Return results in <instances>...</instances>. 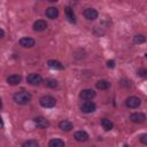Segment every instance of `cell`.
<instances>
[{
  "mask_svg": "<svg viewBox=\"0 0 147 147\" xmlns=\"http://www.w3.org/2000/svg\"><path fill=\"white\" fill-rule=\"evenodd\" d=\"M26 80H28V83L29 84H31V85H39V84H41V82H42V78H41V76L40 75H38V74H30L28 77H26Z\"/></svg>",
  "mask_w": 147,
  "mask_h": 147,
  "instance_id": "cell-5",
  "label": "cell"
},
{
  "mask_svg": "<svg viewBox=\"0 0 147 147\" xmlns=\"http://www.w3.org/2000/svg\"><path fill=\"white\" fill-rule=\"evenodd\" d=\"M140 141H141L144 145H147V133L140 136Z\"/></svg>",
  "mask_w": 147,
  "mask_h": 147,
  "instance_id": "cell-25",
  "label": "cell"
},
{
  "mask_svg": "<svg viewBox=\"0 0 147 147\" xmlns=\"http://www.w3.org/2000/svg\"><path fill=\"white\" fill-rule=\"evenodd\" d=\"M95 86H96V88H99V90H108V88L110 87V83H109L108 80H106V79H100V80L96 82Z\"/></svg>",
  "mask_w": 147,
  "mask_h": 147,
  "instance_id": "cell-17",
  "label": "cell"
},
{
  "mask_svg": "<svg viewBox=\"0 0 147 147\" xmlns=\"http://www.w3.org/2000/svg\"><path fill=\"white\" fill-rule=\"evenodd\" d=\"M84 16L88 21H94L98 17V11L95 9H93V8H86L84 10Z\"/></svg>",
  "mask_w": 147,
  "mask_h": 147,
  "instance_id": "cell-10",
  "label": "cell"
},
{
  "mask_svg": "<svg viewBox=\"0 0 147 147\" xmlns=\"http://www.w3.org/2000/svg\"><path fill=\"white\" fill-rule=\"evenodd\" d=\"M140 103H141V100L138 96H129L125 101V105L129 108H137L140 106Z\"/></svg>",
  "mask_w": 147,
  "mask_h": 147,
  "instance_id": "cell-7",
  "label": "cell"
},
{
  "mask_svg": "<svg viewBox=\"0 0 147 147\" xmlns=\"http://www.w3.org/2000/svg\"><path fill=\"white\" fill-rule=\"evenodd\" d=\"M33 122L38 129H46L48 126V121L42 116H38V117L33 118Z\"/></svg>",
  "mask_w": 147,
  "mask_h": 147,
  "instance_id": "cell-8",
  "label": "cell"
},
{
  "mask_svg": "<svg viewBox=\"0 0 147 147\" xmlns=\"http://www.w3.org/2000/svg\"><path fill=\"white\" fill-rule=\"evenodd\" d=\"M47 1H49V2H56V1H59V0H47Z\"/></svg>",
  "mask_w": 147,
  "mask_h": 147,
  "instance_id": "cell-28",
  "label": "cell"
},
{
  "mask_svg": "<svg viewBox=\"0 0 147 147\" xmlns=\"http://www.w3.org/2000/svg\"><path fill=\"white\" fill-rule=\"evenodd\" d=\"M64 11H65V16H67L68 21H69L70 23H76V17H75V14H74L72 9H71L70 7H67V8L64 9Z\"/></svg>",
  "mask_w": 147,
  "mask_h": 147,
  "instance_id": "cell-18",
  "label": "cell"
},
{
  "mask_svg": "<svg viewBox=\"0 0 147 147\" xmlns=\"http://www.w3.org/2000/svg\"><path fill=\"white\" fill-rule=\"evenodd\" d=\"M47 64H48L49 68L55 69V70H63L64 69V65L60 61H56V60H48Z\"/></svg>",
  "mask_w": 147,
  "mask_h": 147,
  "instance_id": "cell-15",
  "label": "cell"
},
{
  "mask_svg": "<svg viewBox=\"0 0 147 147\" xmlns=\"http://www.w3.org/2000/svg\"><path fill=\"white\" fill-rule=\"evenodd\" d=\"M18 44H20V46H22L24 48H31L34 46L36 41H34V39H32L30 37H23L18 40Z\"/></svg>",
  "mask_w": 147,
  "mask_h": 147,
  "instance_id": "cell-4",
  "label": "cell"
},
{
  "mask_svg": "<svg viewBox=\"0 0 147 147\" xmlns=\"http://www.w3.org/2000/svg\"><path fill=\"white\" fill-rule=\"evenodd\" d=\"M22 146H23V147H38L39 144H38L37 140H28V141L23 142Z\"/></svg>",
  "mask_w": 147,
  "mask_h": 147,
  "instance_id": "cell-23",
  "label": "cell"
},
{
  "mask_svg": "<svg viewBox=\"0 0 147 147\" xmlns=\"http://www.w3.org/2000/svg\"><path fill=\"white\" fill-rule=\"evenodd\" d=\"M22 80V76L21 75H10L7 77V83L9 85H17L20 84Z\"/></svg>",
  "mask_w": 147,
  "mask_h": 147,
  "instance_id": "cell-13",
  "label": "cell"
},
{
  "mask_svg": "<svg viewBox=\"0 0 147 147\" xmlns=\"http://www.w3.org/2000/svg\"><path fill=\"white\" fill-rule=\"evenodd\" d=\"M140 77H144V78H147V69H139L138 70V72H137Z\"/></svg>",
  "mask_w": 147,
  "mask_h": 147,
  "instance_id": "cell-24",
  "label": "cell"
},
{
  "mask_svg": "<svg viewBox=\"0 0 147 147\" xmlns=\"http://www.w3.org/2000/svg\"><path fill=\"white\" fill-rule=\"evenodd\" d=\"M74 138H75L77 141H79V142H84V141H86V140L88 139V134H87L86 131H83V130H82V131L75 132Z\"/></svg>",
  "mask_w": 147,
  "mask_h": 147,
  "instance_id": "cell-11",
  "label": "cell"
},
{
  "mask_svg": "<svg viewBox=\"0 0 147 147\" xmlns=\"http://www.w3.org/2000/svg\"><path fill=\"white\" fill-rule=\"evenodd\" d=\"M146 57H147V53H146Z\"/></svg>",
  "mask_w": 147,
  "mask_h": 147,
  "instance_id": "cell-29",
  "label": "cell"
},
{
  "mask_svg": "<svg viewBox=\"0 0 147 147\" xmlns=\"http://www.w3.org/2000/svg\"><path fill=\"white\" fill-rule=\"evenodd\" d=\"M31 100V94L26 91H18L14 94V101L17 105H28Z\"/></svg>",
  "mask_w": 147,
  "mask_h": 147,
  "instance_id": "cell-1",
  "label": "cell"
},
{
  "mask_svg": "<svg viewBox=\"0 0 147 147\" xmlns=\"http://www.w3.org/2000/svg\"><path fill=\"white\" fill-rule=\"evenodd\" d=\"M45 85L47 86V87H51V88H55L56 86H57V82L55 80V79H46L45 80Z\"/></svg>",
  "mask_w": 147,
  "mask_h": 147,
  "instance_id": "cell-22",
  "label": "cell"
},
{
  "mask_svg": "<svg viewBox=\"0 0 147 147\" xmlns=\"http://www.w3.org/2000/svg\"><path fill=\"white\" fill-rule=\"evenodd\" d=\"M47 28V23L44 20H38L33 23V30L34 31H44Z\"/></svg>",
  "mask_w": 147,
  "mask_h": 147,
  "instance_id": "cell-12",
  "label": "cell"
},
{
  "mask_svg": "<svg viewBox=\"0 0 147 147\" xmlns=\"http://www.w3.org/2000/svg\"><path fill=\"white\" fill-rule=\"evenodd\" d=\"M146 41V37L144 36V34H136L134 37H133V42L134 44H144Z\"/></svg>",
  "mask_w": 147,
  "mask_h": 147,
  "instance_id": "cell-21",
  "label": "cell"
},
{
  "mask_svg": "<svg viewBox=\"0 0 147 147\" xmlns=\"http://www.w3.org/2000/svg\"><path fill=\"white\" fill-rule=\"evenodd\" d=\"M59 127L62 130V131H65V132H69V131H71L72 130V127H74V125H72V123L70 122V121H61L60 123H59Z\"/></svg>",
  "mask_w": 147,
  "mask_h": 147,
  "instance_id": "cell-14",
  "label": "cell"
},
{
  "mask_svg": "<svg viewBox=\"0 0 147 147\" xmlns=\"http://www.w3.org/2000/svg\"><path fill=\"white\" fill-rule=\"evenodd\" d=\"M46 16L51 20H55L59 16V10L55 7H49L46 9Z\"/></svg>",
  "mask_w": 147,
  "mask_h": 147,
  "instance_id": "cell-16",
  "label": "cell"
},
{
  "mask_svg": "<svg viewBox=\"0 0 147 147\" xmlns=\"http://www.w3.org/2000/svg\"><path fill=\"white\" fill-rule=\"evenodd\" d=\"M95 109H96V105H95L94 102H91L90 100L86 101V102H84V103L80 106V110H82L84 114H91V113L95 111Z\"/></svg>",
  "mask_w": 147,
  "mask_h": 147,
  "instance_id": "cell-3",
  "label": "cell"
},
{
  "mask_svg": "<svg viewBox=\"0 0 147 147\" xmlns=\"http://www.w3.org/2000/svg\"><path fill=\"white\" fill-rule=\"evenodd\" d=\"M49 147H63L64 146V141L61 139H52L48 142Z\"/></svg>",
  "mask_w": 147,
  "mask_h": 147,
  "instance_id": "cell-20",
  "label": "cell"
},
{
  "mask_svg": "<svg viewBox=\"0 0 147 147\" xmlns=\"http://www.w3.org/2000/svg\"><path fill=\"white\" fill-rule=\"evenodd\" d=\"M107 67L110 68V69L115 68V61H114V60H109V61L107 62Z\"/></svg>",
  "mask_w": 147,
  "mask_h": 147,
  "instance_id": "cell-26",
  "label": "cell"
},
{
  "mask_svg": "<svg viewBox=\"0 0 147 147\" xmlns=\"http://www.w3.org/2000/svg\"><path fill=\"white\" fill-rule=\"evenodd\" d=\"M130 119H131L133 123L140 124V123H144V122H145L146 116H145V114H142V113H133V114H131Z\"/></svg>",
  "mask_w": 147,
  "mask_h": 147,
  "instance_id": "cell-9",
  "label": "cell"
},
{
  "mask_svg": "<svg viewBox=\"0 0 147 147\" xmlns=\"http://www.w3.org/2000/svg\"><path fill=\"white\" fill-rule=\"evenodd\" d=\"M1 37H2V38H3V37H5V31H3V30H2V29H1Z\"/></svg>",
  "mask_w": 147,
  "mask_h": 147,
  "instance_id": "cell-27",
  "label": "cell"
},
{
  "mask_svg": "<svg viewBox=\"0 0 147 147\" xmlns=\"http://www.w3.org/2000/svg\"><path fill=\"white\" fill-rule=\"evenodd\" d=\"M96 95V93L93 91V90H91V88H85V90H83L80 93H79V96H80V99H83V100H86V101H88V100H92L94 96Z\"/></svg>",
  "mask_w": 147,
  "mask_h": 147,
  "instance_id": "cell-6",
  "label": "cell"
},
{
  "mask_svg": "<svg viewBox=\"0 0 147 147\" xmlns=\"http://www.w3.org/2000/svg\"><path fill=\"white\" fill-rule=\"evenodd\" d=\"M101 125L106 131H110L114 127V123L108 118H102L101 119Z\"/></svg>",
  "mask_w": 147,
  "mask_h": 147,
  "instance_id": "cell-19",
  "label": "cell"
},
{
  "mask_svg": "<svg viewBox=\"0 0 147 147\" xmlns=\"http://www.w3.org/2000/svg\"><path fill=\"white\" fill-rule=\"evenodd\" d=\"M39 103L44 108H53L56 105V100L51 95H44L42 98H40Z\"/></svg>",
  "mask_w": 147,
  "mask_h": 147,
  "instance_id": "cell-2",
  "label": "cell"
}]
</instances>
